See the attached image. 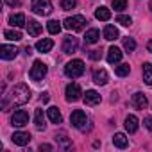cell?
<instances>
[{"label":"cell","mask_w":152,"mask_h":152,"mask_svg":"<svg viewBox=\"0 0 152 152\" xmlns=\"http://www.w3.org/2000/svg\"><path fill=\"white\" fill-rule=\"evenodd\" d=\"M29 100H31V90H29L27 84L20 83V84H16L11 90L9 95H4V99H2V109L7 111L11 106H23Z\"/></svg>","instance_id":"obj_1"},{"label":"cell","mask_w":152,"mask_h":152,"mask_svg":"<svg viewBox=\"0 0 152 152\" xmlns=\"http://www.w3.org/2000/svg\"><path fill=\"white\" fill-rule=\"evenodd\" d=\"M84 73V63L81 59H72L70 63H66L64 66V75L70 79H77Z\"/></svg>","instance_id":"obj_2"},{"label":"cell","mask_w":152,"mask_h":152,"mask_svg":"<svg viewBox=\"0 0 152 152\" xmlns=\"http://www.w3.org/2000/svg\"><path fill=\"white\" fill-rule=\"evenodd\" d=\"M70 122H72V125L75 127V129H81V131H88L90 129V120H88V116H86V113L84 111H81V109H75L72 115H70Z\"/></svg>","instance_id":"obj_3"},{"label":"cell","mask_w":152,"mask_h":152,"mask_svg":"<svg viewBox=\"0 0 152 152\" xmlns=\"http://www.w3.org/2000/svg\"><path fill=\"white\" fill-rule=\"evenodd\" d=\"M86 23H88V22H86V18H84L83 15L70 16V18H66V20L63 22L64 29H68V31H83Z\"/></svg>","instance_id":"obj_4"},{"label":"cell","mask_w":152,"mask_h":152,"mask_svg":"<svg viewBox=\"0 0 152 152\" xmlns=\"http://www.w3.org/2000/svg\"><path fill=\"white\" fill-rule=\"evenodd\" d=\"M47 72H48V68H47V64L43 61H34V64H32V68L29 72V77L38 83V81H43V77L47 75Z\"/></svg>","instance_id":"obj_5"},{"label":"cell","mask_w":152,"mask_h":152,"mask_svg":"<svg viewBox=\"0 0 152 152\" xmlns=\"http://www.w3.org/2000/svg\"><path fill=\"white\" fill-rule=\"evenodd\" d=\"M31 7L39 16H48L52 13V2H50V0H32Z\"/></svg>","instance_id":"obj_6"},{"label":"cell","mask_w":152,"mask_h":152,"mask_svg":"<svg viewBox=\"0 0 152 152\" xmlns=\"http://www.w3.org/2000/svg\"><path fill=\"white\" fill-rule=\"evenodd\" d=\"M64 95H66L68 102H77L81 99V95H83V90H81V86L77 83H70L66 86V90H64Z\"/></svg>","instance_id":"obj_7"},{"label":"cell","mask_w":152,"mask_h":152,"mask_svg":"<svg viewBox=\"0 0 152 152\" xmlns=\"http://www.w3.org/2000/svg\"><path fill=\"white\" fill-rule=\"evenodd\" d=\"M11 124H13L15 127H23V125H27V124H29V115H27V111H23V109L15 111V115L11 116Z\"/></svg>","instance_id":"obj_8"},{"label":"cell","mask_w":152,"mask_h":152,"mask_svg":"<svg viewBox=\"0 0 152 152\" xmlns=\"http://www.w3.org/2000/svg\"><path fill=\"white\" fill-rule=\"evenodd\" d=\"M79 48V41L77 38H73V36H66L64 41H63V52L64 54H73V52H77Z\"/></svg>","instance_id":"obj_9"},{"label":"cell","mask_w":152,"mask_h":152,"mask_svg":"<svg viewBox=\"0 0 152 152\" xmlns=\"http://www.w3.org/2000/svg\"><path fill=\"white\" fill-rule=\"evenodd\" d=\"M18 56V48L15 45H2L0 47V57L9 61V59H15Z\"/></svg>","instance_id":"obj_10"},{"label":"cell","mask_w":152,"mask_h":152,"mask_svg":"<svg viewBox=\"0 0 152 152\" xmlns=\"http://www.w3.org/2000/svg\"><path fill=\"white\" fill-rule=\"evenodd\" d=\"M31 134L29 132H23V131H16L13 136H11V140H13V143L15 145H20V147H25L29 141H31Z\"/></svg>","instance_id":"obj_11"},{"label":"cell","mask_w":152,"mask_h":152,"mask_svg":"<svg viewBox=\"0 0 152 152\" xmlns=\"http://www.w3.org/2000/svg\"><path fill=\"white\" fill-rule=\"evenodd\" d=\"M83 99H84V104H86V106H97V104L102 100L100 95H99V91H95V90H88Z\"/></svg>","instance_id":"obj_12"},{"label":"cell","mask_w":152,"mask_h":152,"mask_svg":"<svg viewBox=\"0 0 152 152\" xmlns=\"http://www.w3.org/2000/svg\"><path fill=\"white\" fill-rule=\"evenodd\" d=\"M107 81H109V75H107V72H106L104 68L93 72V83H95V84L104 86V84H107Z\"/></svg>","instance_id":"obj_13"},{"label":"cell","mask_w":152,"mask_h":152,"mask_svg":"<svg viewBox=\"0 0 152 152\" xmlns=\"http://www.w3.org/2000/svg\"><path fill=\"white\" fill-rule=\"evenodd\" d=\"M124 125H125V131H127L129 134H134V132L138 131V118H136L134 115H127Z\"/></svg>","instance_id":"obj_14"},{"label":"cell","mask_w":152,"mask_h":152,"mask_svg":"<svg viewBox=\"0 0 152 152\" xmlns=\"http://www.w3.org/2000/svg\"><path fill=\"white\" fill-rule=\"evenodd\" d=\"M52 47H54V41H52L50 38L39 39V41L36 43V50H38V52H41V54H45V52H50V50H52Z\"/></svg>","instance_id":"obj_15"},{"label":"cell","mask_w":152,"mask_h":152,"mask_svg":"<svg viewBox=\"0 0 152 152\" xmlns=\"http://www.w3.org/2000/svg\"><path fill=\"white\" fill-rule=\"evenodd\" d=\"M120 59H122V50L116 48V47H111L107 50V63L116 64V63H120Z\"/></svg>","instance_id":"obj_16"},{"label":"cell","mask_w":152,"mask_h":152,"mask_svg":"<svg viewBox=\"0 0 152 152\" xmlns=\"http://www.w3.org/2000/svg\"><path fill=\"white\" fill-rule=\"evenodd\" d=\"M147 104H148V100H147V97H145L143 93H134V95H132V106H134L136 109H145Z\"/></svg>","instance_id":"obj_17"},{"label":"cell","mask_w":152,"mask_h":152,"mask_svg":"<svg viewBox=\"0 0 152 152\" xmlns=\"http://www.w3.org/2000/svg\"><path fill=\"white\" fill-rule=\"evenodd\" d=\"M41 31H43V27H41L36 20H29V23H27V32H29V36L36 38V36L41 34Z\"/></svg>","instance_id":"obj_18"},{"label":"cell","mask_w":152,"mask_h":152,"mask_svg":"<svg viewBox=\"0 0 152 152\" xmlns=\"http://www.w3.org/2000/svg\"><path fill=\"white\" fill-rule=\"evenodd\" d=\"M113 145L118 147V148H125V147L129 145V140H127V136H125L124 132H116V134L113 136Z\"/></svg>","instance_id":"obj_19"},{"label":"cell","mask_w":152,"mask_h":152,"mask_svg":"<svg viewBox=\"0 0 152 152\" xmlns=\"http://www.w3.org/2000/svg\"><path fill=\"white\" fill-rule=\"evenodd\" d=\"M118 36H120V32H118V29H116L115 25H106V27H104V38H106V39L115 41Z\"/></svg>","instance_id":"obj_20"},{"label":"cell","mask_w":152,"mask_h":152,"mask_svg":"<svg viewBox=\"0 0 152 152\" xmlns=\"http://www.w3.org/2000/svg\"><path fill=\"white\" fill-rule=\"evenodd\" d=\"M99 38H100V32H99V29H88L86 31V36H84V41L86 43H90V45H93V43H97L99 41Z\"/></svg>","instance_id":"obj_21"},{"label":"cell","mask_w":152,"mask_h":152,"mask_svg":"<svg viewBox=\"0 0 152 152\" xmlns=\"http://www.w3.org/2000/svg\"><path fill=\"white\" fill-rule=\"evenodd\" d=\"M34 125H36V129L38 131H43L45 129V115H43V109H36V113H34Z\"/></svg>","instance_id":"obj_22"},{"label":"cell","mask_w":152,"mask_h":152,"mask_svg":"<svg viewBox=\"0 0 152 152\" xmlns=\"http://www.w3.org/2000/svg\"><path fill=\"white\" fill-rule=\"evenodd\" d=\"M141 72H143V81H145V84L147 86H152V64L150 63H143Z\"/></svg>","instance_id":"obj_23"},{"label":"cell","mask_w":152,"mask_h":152,"mask_svg":"<svg viewBox=\"0 0 152 152\" xmlns=\"http://www.w3.org/2000/svg\"><path fill=\"white\" fill-rule=\"evenodd\" d=\"M47 115H48V120L52 122V124H61V120H63V116H61V111L57 109V107H48V111H47Z\"/></svg>","instance_id":"obj_24"},{"label":"cell","mask_w":152,"mask_h":152,"mask_svg":"<svg viewBox=\"0 0 152 152\" xmlns=\"http://www.w3.org/2000/svg\"><path fill=\"white\" fill-rule=\"evenodd\" d=\"M95 18L97 20H102V22H107L109 18H111V11L107 9V7H97V11H95Z\"/></svg>","instance_id":"obj_25"},{"label":"cell","mask_w":152,"mask_h":152,"mask_svg":"<svg viewBox=\"0 0 152 152\" xmlns=\"http://www.w3.org/2000/svg\"><path fill=\"white\" fill-rule=\"evenodd\" d=\"M9 23L13 27H23L25 25V16L22 13H16V15H11L9 16Z\"/></svg>","instance_id":"obj_26"},{"label":"cell","mask_w":152,"mask_h":152,"mask_svg":"<svg viewBox=\"0 0 152 152\" xmlns=\"http://www.w3.org/2000/svg\"><path fill=\"white\" fill-rule=\"evenodd\" d=\"M129 72H131V66L127 63H122V64L115 66V73L118 75V77H125V75H129Z\"/></svg>","instance_id":"obj_27"},{"label":"cell","mask_w":152,"mask_h":152,"mask_svg":"<svg viewBox=\"0 0 152 152\" xmlns=\"http://www.w3.org/2000/svg\"><path fill=\"white\" fill-rule=\"evenodd\" d=\"M47 31H48L50 34H59V32H61V23H59L57 20H50V22L47 23Z\"/></svg>","instance_id":"obj_28"},{"label":"cell","mask_w":152,"mask_h":152,"mask_svg":"<svg viewBox=\"0 0 152 152\" xmlns=\"http://www.w3.org/2000/svg\"><path fill=\"white\" fill-rule=\"evenodd\" d=\"M4 36H6L7 39H11V41H20V39H22V32H20V31H6Z\"/></svg>","instance_id":"obj_29"},{"label":"cell","mask_w":152,"mask_h":152,"mask_svg":"<svg viewBox=\"0 0 152 152\" xmlns=\"http://www.w3.org/2000/svg\"><path fill=\"white\" fill-rule=\"evenodd\" d=\"M111 6L115 11H124V9H127V0H113Z\"/></svg>","instance_id":"obj_30"},{"label":"cell","mask_w":152,"mask_h":152,"mask_svg":"<svg viewBox=\"0 0 152 152\" xmlns=\"http://www.w3.org/2000/svg\"><path fill=\"white\" fill-rule=\"evenodd\" d=\"M116 22H118L120 25H124V27H129V25L132 23V18H131V16H125V15H118V16H116Z\"/></svg>","instance_id":"obj_31"},{"label":"cell","mask_w":152,"mask_h":152,"mask_svg":"<svg viewBox=\"0 0 152 152\" xmlns=\"http://www.w3.org/2000/svg\"><path fill=\"white\" fill-rule=\"evenodd\" d=\"M75 6H77V0H61V7H63L64 11H70V9H73Z\"/></svg>","instance_id":"obj_32"},{"label":"cell","mask_w":152,"mask_h":152,"mask_svg":"<svg viewBox=\"0 0 152 152\" xmlns=\"http://www.w3.org/2000/svg\"><path fill=\"white\" fill-rule=\"evenodd\" d=\"M124 48H125L127 52H132V50L136 48V41H134L132 38H125V39H124Z\"/></svg>","instance_id":"obj_33"},{"label":"cell","mask_w":152,"mask_h":152,"mask_svg":"<svg viewBox=\"0 0 152 152\" xmlns=\"http://www.w3.org/2000/svg\"><path fill=\"white\" fill-rule=\"evenodd\" d=\"M56 140H57V141L63 145V148H68V147H70V141L66 140V134H64V132H61V134H56Z\"/></svg>","instance_id":"obj_34"},{"label":"cell","mask_w":152,"mask_h":152,"mask_svg":"<svg viewBox=\"0 0 152 152\" xmlns=\"http://www.w3.org/2000/svg\"><path fill=\"white\" fill-rule=\"evenodd\" d=\"M90 59L99 61V59H100V50H91V52H90Z\"/></svg>","instance_id":"obj_35"},{"label":"cell","mask_w":152,"mask_h":152,"mask_svg":"<svg viewBox=\"0 0 152 152\" xmlns=\"http://www.w3.org/2000/svg\"><path fill=\"white\" fill-rule=\"evenodd\" d=\"M143 124H145V127H147L148 131H152V116H145Z\"/></svg>","instance_id":"obj_36"},{"label":"cell","mask_w":152,"mask_h":152,"mask_svg":"<svg viewBox=\"0 0 152 152\" xmlns=\"http://www.w3.org/2000/svg\"><path fill=\"white\" fill-rule=\"evenodd\" d=\"M6 4L11 7H16V6H20V0H6Z\"/></svg>","instance_id":"obj_37"},{"label":"cell","mask_w":152,"mask_h":152,"mask_svg":"<svg viewBox=\"0 0 152 152\" xmlns=\"http://www.w3.org/2000/svg\"><path fill=\"white\" fill-rule=\"evenodd\" d=\"M39 150H52V147L47 145V143H41V145H39Z\"/></svg>","instance_id":"obj_38"},{"label":"cell","mask_w":152,"mask_h":152,"mask_svg":"<svg viewBox=\"0 0 152 152\" xmlns=\"http://www.w3.org/2000/svg\"><path fill=\"white\" fill-rule=\"evenodd\" d=\"M41 102H48V93H43L41 95Z\"/></svg>","instance_id":"obj_39"},{"label":"cell","mask_w":152,"mask_h":152,"mask_svg":"<svg viewBox=\"0 0 152 152\" xmlns=\"http://www.w3.org/2000/svg\"><path fill=\"white\" fill-rule=\"evenodd\" d=\"M147 50H148V52H152V39L147 43Z\"/></svg>","instance_id":"obj_40"},{"label":"cell","mask_w":152,"mask_h":152,"mask_svg":"<svg viewBox=\"0 0 152 152\" xmlns=\"http://www.w3.org/2000/svg\"><path fill=\"white\" fill-rule=\"evenodd\" d=\"M150 13H152V2H150Z\"/></svg>","instance_id":"obj_41"}]
</instances>
